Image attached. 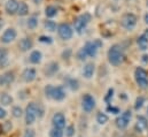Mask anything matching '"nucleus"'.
<instances>
[{"mask_svg": "<svg viewBox=\"0 0 148 137\" xmlns=\"http://www.w3.org/2000/svg\"><path fill=\"white\" fill-rule=\"evenodd\" d=\"M108 61L112 66H119L125 61V53L124 48L119 44L111 45L108 50Z\"/></svg>", "mask_w": 148, "mask_h": 137, "instance_id": "f257e3e1", "label": "nucleus"}, {"mask_svg": "<svg viewBox=\"0 0 148 137\" xmlns=\"http://www.w3.org/2000/svg\"><path fill=\"white\" fill-rule=\"evenodd\" d=\"M45 96L55 102H62L66 98V91L62 85L53 86L51 84L45 86Z\"/></svg>", "mask_w": 148, "mask_h": 137, "instance_id": "f03ea898", "label": "nucleus"}, {"mask_svg": "<svg viewBox=\"0 0 148 137\" xmlns=\"http://www.w3.org/2000/svg\"><path fill=\"white\" fill-rule=\"evenodd\" d=\"M37 109L38 104L36 103H29L27 105L25 112H24V120H25V125L27 126H31L35 123L36 119H37Z\"/></svg>", "mask_w": 148, "mask_h": 137, "instance_id": "7ed1b4c3", "label": "nucleus"}, {"mask_svg": "<svg viewBox=\"0 0 148 137\" xmlns=\"http://www.w3.org/2000/svg\"><path fill=\"white\" fill-rule=\"evenodd\" d=\"M90 21H91V14H88V13H84V14L79 15L78 17H76L74 21L75 31L80 35L84 31V29L86 28V26L88 24Z\"/></svg>", "mask_w": 148, "mask_h": 137, "instance_id": "20e7f679", "label": "nucleus"}, {"mask_svg": "<svg viewBox=\"0 0 148 137\" xmlns=\"http://www.w3.org/2000/svg\"><path fill=\"white\" fill-rule=\"evenodd\" d=\"M134 80L138 84V86L143 90L148 89V75L147 71L141 67H138L134 70Z\"/></svg>", "mask_w": 148, "mask_h": 137, "instance_id": "39448f33", "label": "nucleus"}, {"mask_svg": "<svg viewBox=\"0 0 148 137\" xmlns=\"http://www.w3.org/2000/svg\"><path fill=\"white\" fill-rule=\"evenodd\" d=\"M137 22H138V17L133 13H126V14L123 15L122 21H121V24H122V27L125 30L131 31L137 26Z\"/></svg>", "mask_w": 148, "mask_h": 137, "instance_id": "423d86ee", "label": "nucleus"}, {"mask_svg": "<svg viewBox=\"0 0 148 137\" xmlns=\"http://www.w3.org/2000/svg\"><path fill=\"white\" fill-rule=\"evenodd\" d=\"M131 118H132V112L130 109H126L125 112H123L116 120H115V123H116V127L118 129H125L130 121H131Z\"/></svg>", "mask_w": 148, "mask_h": 137, "instance_id": "0eeeda50", "label": "nucleus"}, {"mask_svg": "<svg viewBox=\"0 0 148 137\" xmlns=\"http://www.w3.org/2000/svg\"><path fill=\"white\" fill-rule=\"evenodd\" d=\"M101 46H102V42H101L100 39H95V40H93V42H87V43L85 44L84 48H85V51H86V53H87L88 57L94 58V57L97 55V53H98V50H99Z\"/></svg>", "mask_w": 148, "mask_h": 137, "instance_id": "6e6552de", "label": "nucleus"}, {"mask_svg": "<svg viewBox=\"0 0 148 137\" xmlns=\"http://www.w3.org/2000/svg\"><path fill=\"white\" fill-rule=\"evenodd\" d=\"M58 34L60 36L61 39L63 40H69L73 38L74 36V29L70 27V24L68 23H61L58 27Z\"/></svg>", "mask_w": 148, "mask_h": 137, "instance_id": "1a4fd4ad", "label": "nucleus"}, {"mask_svg": "<svg viewBox=\"0 0 148 137\" xmlns=\"http://www.w3.org/2000/svg\"><path fill=\"white\" fill-rule=\"evenodd\" d=\"M95 104H97L95 99H94V97L92 95L86 93V95L83 96V98H82V108H83L84 112H86V113L92 112L95 108Z\"/></svg>", "mask_w": 148, "mask_h": 137, "instance_id": "9d476101", "label": "nucleus"}, {"mask_svg": "<svg viewBox=\"0 0 148 137\" xmlns=\"http://www.w3.org/2000/svg\"><path fill=\"white\" fill-rule=\"evenodd\" d=\"M52 125L53 128H58V129H63L66 128V116L63 113L58 112L52 116Z\"/></svg>", "mask_w": 148, "mask_h": 137, "instance_id": "9b49d317", "label": "nucleus"}, {"mask_svg": "<svg viewBox=\"0 0 148 137\" xmlns=\"http://www.w3.org/2000/svg\"><path fill=\"white\" fill-rule=\"evenodd\" d=\"M16 36H17V33L14 28H8L3 31V34L1 36V42L3 44H9L16 39Z\"/></svg>", "mask_w": 148, "mask_h": 137, "instance_id": "f8f14e48", "label": "nucleus"}, {"mask_svg": "<svg viewBox=\"0 0 148 137\" xmlns=\"http://www.w3.org/2000/svg\"><path fill=\"white\" fill-rule=\"evenodd\" d=\"M134 129L137 133H145L148 130V121L147 119L143 115H138L137 118V122H136V126H134Z\"/></svg>", "mask_w": 148, "mask_h": 137, "instance_id": "ddd939ff", "label": "nucleus"}, {"mask_svg": "<svg viewBox=\"0 0 148 137\" xmlns=\"http://www.w3.org/2000/svg\"><path fill=\"white\" fill-rule=\"evenodd\" d=\"M15 80V74L13 71H6L0 75V86H7L12 84Z\"/></svg>", "mask_w": 148, "mask_h": 137, "instance_id": "4468645a", "label": "nucleus"}, {"mask_svg": "<svg viewBox=\"0 0 148 137\" xmlns=\"http://www.w3.org/2000/svg\"><path fill=\"white\" fill-rule=\"evenodd\" d=\"M18 1L17 0H7L5 3V10L8 15H14L17 14V9H18Z\"/></svg>", "mask_w": 148, "mask_h": 137, "instance_id": "2eb2a0df", "label": "nucleus"}, {"mask_svg": "<svg viewBox=\"0 0 148 137\" xmlns=\"http://www.w3.org/2000/svg\"><path fill=\"white\" fill-rule=\"evenodd\" d=\"M37 77V71L34 68H25L22 73V78L24 80V82L27 83H31L36 80Z\"/></svg>", "mask_w": 148, "mask_h": 137, "instance_id": "dca6fc26", "label": "nucleus"}, {"mask_svg": "<svg viewBox=\"0 0 148 137\" xmlns=\"http://www.w3.org/2000/svg\"><path fill=\"white\" fill-rule=\"evenodd\" d=\"M9 64V52L5 47H0V67L5 68Z\"/></svg>", "mask_w": 148, "mask_h": 137, "instance_id": "f3484780", "label": "nucleus"}, {"mask_svg": "<svg viewBox=\"0 0 148 137\" xmlns=\"http://www.w3.org/2000/svg\"><path fill=\"white\" fill-rule=\"evenodd\" d=\"M94 71H95V66H94V64L88 62V64H86V65L84 66V68H83V76H84L85 78L90 80V78L93 77Z\"/></svg>", "mask_w": 148, "mask_h": 137, "instance_id": "a211bd4d", "label": "nucleus"}, {"mask_svg": "<svg viewBox=\"0 0 148 137\" xmlns=\"http://www.w3.org/2000/svg\"><path fill=\"white\" fill-rule=\"evenodd\" d=\"M32 46H34L32 40H31L30 38H27V37H25V38H22V39L20 40V43H18V47H20V50H21L22 52H27V51L31 50Z\"/></svg>", "mask_w": 148, "mask_h": 137, "instance_id": "6ab92c4d", "label": "nucleus"}, {"mask_svg": "<svg viewBox=\"0 0 148 137\" xmlns=\"http://www.w3.org/2000/svg\"><path fill=\"white\" fill-rule=\"evenodd\" d=\"M41 59H42V54H41V52L38 51V50L32 51L31 54H30V58H29L30 62L34 64V65H38V64L41 61Z\"/></svg>", "mask_w": 148, "mask_h": 137, "instance_id": "aec40b11", "label": "nucleus"}, {"mask_svg": "<svg viewBox=\"0 0 148 137\" xmlns=\"http://www.w3.org/2000/svg\"><path fill=\"white\" fill-rule=\"evenodd\" d=\"M58 71H59V64L55 62V61L49 62L48 66H47V68H46V70H45V73H46L47 76H53V75L56 74Z\"/></svg>", "mask_w": 148, "mask_h": 137, "instance_id": "412c9836", "label": "nucleus"}, {"mask_svg": "<svg viewBox=\"0 0 148 137\" xmlns=\"http://www.w3.org/2000/svg\"><path fill=\"white\" fill-rule=\"evenodd\" d=\"M0 104L3 106H9L13 104V97L6 92H2L0 95Z\"/></svg>", "mask_w": 148, "mask_h": 137, "instance_id": "4be33fe9", "label": "nucleus"}, {"mask_svg": "<svg viewBox=\"0 0 148 137\" xmlns=\"http://www.w3.org/2000/svg\"><path fill=\"white\" fill-rule=\"evenodd\" d=\"M17 14L20 16H25L29 14V6L27 5V2L24 1H20L18 3V9H17Z\"/></svg>", "mask_w": 148, "mask_h": 137, "instance_id": "5701e85b", "label": "nucleus"}, {"mask_svg": "<svg viewBox=\"0 0 148 137\" xmlns=\"http://www.w3.org/2000/svg\"><path fill=\"white\" fill-rule=\"evenodd\" d=\"M137 45H138L139 50H141V51H146L148 48V40L145 38L144 35L143 36H139L137 38Z\"/></svg>", "mask_w": 148, "mask_h": 137, "instance_id": "b1692460", "label": "nucleus"}, {"mask_svg": "<svg viewBox=\"0 0 148 137\" xmlns=\"http://www.w3.org/2000/svg\"><path fill=\"white\" fill-rule=\"evenodd\" d=\"M66 84H67V86H69L73 91H77V90L79 89V82H78L77 80H75V78H67Z\"/></svg>", "mask_w": 148, "mask_h": 137, "instance_id": "393cba45", "label": "nucleus"}, {"mask_svg": "<svg viewBox=\"0 0 148 137\" xmlns=\"http://www.w3.org/2000/svg\"><path fill=\"white\" fill-rule=\"evenodd\" d=\"M45 14H46V16L47 17H54L56 14H58V8L55 7V6H52V5H49V6H47L46 8H45Z\"/></svg>", "mask_w": 148, "mask_h": 137, "instance_id": "a878e982", "label": "nucleus"}, {"mask_svg": "<svg viewBox=\"0 0 148 137\" xmlns=\"http://www.w3.org/2000/svg\"><path fill=\"white\" fill-rule=\"evenodd\" d=\"M108 115L107 114H105V113H102V112H99L98 114H97V122L99 123V125H101V126H103V125H106L107 122H108Z\"/></svg>", "mask_w": 148, "mask_h": 137, "instance_id": "bb28decb", "label": "nucleus"}, {"mask_svg": "<svg viewBox=\"0 0 148 137\" xmlns=\"http://www.w3.org/2000/svg\"><path fill=\"white\" fill-rule=\"evenodd\" d=\"M44 27H45V29H46L47 31H49V33H53V31L56 30V23H55L54 21H52V20H47V21H45Z\"/></svg>", "mask_w": 148, "mask_h": 137, "instance_id": "cd10ccee", "label": "nucleus"}, {"mask_svg": "<svg viewBox=\"0 0 148 137\" xmlns=\"http://www.w3.org/2000/svg\"><path fill=\"white\" fill-rule=\"evenodd\" d=\"M38 26V19L36 16H30L27 21V27L29 29H36V27Z\"/></svg>", "mask_w": 148, "mask_h": 137, "instance_id": "c85d7f7f", "label": "nucleus"}, {"mask_svg": "<svg viewBox=\"0 0 148 137\" xmlns=\"http://www.w3.org/2000/svg\"><path fill=\"white\" fill-rule=\"evenodd\" d=\"M23 109L20 107V106H14L13 108H12V115L14 116V118H16V119H20L22 115H23Z\"/></svg>", "mask_w": 148, "mask_h": 137, "instance_id": "c756f323", "label": "nucleus"}, {"mask_svg": "<svg viewBox=\"0 0 148 137\" xmlns=\"http://www.w3.org/2000/svg\"><path fill=\"white\" fill-rule=\"evenodd\" d=\"M145 102H146V98H145V97H143V96L138 97V98L136 99V103H134V109H136V111L141 109L143 106H144V104H145Z\"/></svg>", "mask_w": 148, "mask_h": 137, "instance_id": "7c9ffc66", "label": "nucleus"}, {"mask_svg": "<svg viewBox=\"0 0 148 137\" xmlns=\"http://www.w3.org/2000/svg\"><path fill=\"white\" fill-rule=\"evenodd\" d=\"M63 130L62 129H58V128H52L49 130V137H63Z\"/></svg>", "mask_w": 148, "mask_h": 137, "instance_id": "2f4dec72", "label": "nucleus"}, {"mask_svg": "<svg viewBox=\"0 0 148 137\" xmlns=\"http://www.w3.org/2000/svg\"><path fill=\"white\" fill-rule=\"evenodd\" d=\"M87 53H86V51H85V48L83 47V48H80L78 52H77V59L79 60V61H85L86 59H87Z\"/></svg>", "mask_w": 148, "mask_h": 137, "instance_id": "473e14b6", "label": "nucleus"}, {"mask_svg": "<svg viewBox=\"0 0 148 137\" xmlns=\"http://www.w3.org/2000/svg\"><path fill=\"white\" fill-rule=\"evenodd\" d=\"M75 133H76V130H75L74 126L70 125V126H67V127H66V131H64L66 137H74Z\"/></svg>", "mask_w": 148, "mask_h": 137, "instance_id": "72a5a7b5", "label": "nucleus"}, {"mask_svg": "<svg viewBox=\"0 0 148 137\" xmlns=\"http://www.w3.org/2000/svg\"><path fill=\"white\" fill-rule=\"evenodd\" d=\"M39 42L40 43H44V44H52L53 43V39L49 36H40L39 37Z\"/></svg>", "mask_w": 148, "mask_h": 137, "instance_id": "f704fd0d", "label": "nucleus"}, {"mask_svg": "<svg viewBox=\"0 0 148 137\" xmlns=\"http://www.w3.org/2000/svg\"><path fill=\"white\" fill-rule=\"evenodd\" d=\"M112 97H114V89L110 88V89L108 90L107 95L105 96V102H106L107 104H109L111 102V99H112Z\"/></svg>", "mask_w": 148, "mask_h": 137, "instance_id": "c9c22d12", "label": "nucleus"}, {"mask_svg": "<svg viewBox=\"0 0 148 137\" xmlns=\"http://www.w3.org/2000/svg\"><path fill=\"white\" fill-rule=\"evenodd\" d=\"M23 137H36V133H35V130H34V129L28 128V129H25V130H24V133H23Z\"/></svg>", "mask_w": 148, "mask_h": 137, "instance_id": "e433bc0d", "label": "nucleus"}, {"mask_svg": "<svg viewBox=\"0 0 148 137\" xmlns=\"http://www.w3.org/2000/svg\"><path fill=\"white\" fill-rule=\"evenodd\" d=\"M107 112H109V113H111V114H118V113H119V108L109 105V106L107 107Z\"/></svg>", "mask_w": 148, "mask_h": 137, "instance_id": "4c0bfd02", "label": "nucleus"}, {"mask_svg": "<svg viewBox=\"0 0 148 137\" xmlns=\"http://www.w3.org/2000/svg\"><path fill=\"white\" fill-rule=\"evenodd\" d=\"M3 130L6 131V133H8V131H10L12 130V128H13V126H12V123H10V121H6V122H3Z\"/></svg>", "mask_w": 148, "mask_h": 137, "instance_id": "58836bf2", "label": "nucleus"}, {"mask_svg": "<svg viewBox=\"0 0 148 137\" xmlns=\"http://www.w3.org/2000/svg\"><path fill=\"white\" fill-rule=\"evenodd\" d=\"M6 116H7V111L0 106V120L6 119Z\"/></svg>", "mask_w": 148, "mask_h": 137, "instance_id": "ea45409f", "label": "nucleus"}, {"mask_svg": "<svg viewBox=\"0 0 148 137\" xmlns=\"http://www.w3.org/2000/svg\"><path fill=\"white\" fill-rule=\"evenodd\" d=\"M70 54H71V50H67V52H66V51L63 52L62 57H63V59H68V58L70 57Z\"/></svg>", "mask_w": 148, "mask_h": 137, "instance_id": "a19ab883", "label": "nucleus"}, {"mask_svg": "<svg viewBox=\"0 0 148 137\" xmlns=\"http://www.w3.org/2000/svg\"><path fill=\"white\" fill-rule=\"evenodd\" d=\"M143 61L147 64L148 62V55H144V57H143Z\"/></svg>", "mask_w": 148, "mask_h": 137, "instance_id": "79ce46f5", "label": "nucleus"}, {"mask_svg": "<svg viewBox=\"0 0 148 137\" xmlns=\"http://www.w3.org/2000/svg\"><path fill=\"white\" fill-rule=\"evenodd\" d=\"M144 36H145V38H146V39L148 40V29H146V30H145V33H144Z\"/></svg>", "mask_w": 148, "mask_h": 137, "instance_id": "37998d69", "label": "nucleus"}, {"mask_svg": "<svg viewBox=\"0 0 148 137\" xmlns=\"http://www.w3.org/2000/svg\"><path fill=\"white\" fill-rule=\"evenodd\" d=\"M32 1H34V2L36 3V5H38V3H40V2L42 1V0H32Z\"/></svg>", "mask_w": 148, "mask_h": 137, "instance_id": "c03bdc74", "label": "nucleus"}, {"mask_svg": "<svg viewBox=\"0 0 148 137\" xmlns=\"http://www.w3.org/2000/svg\"><path fill=\"white\" fill-rule=\"evenodd\" d=\"M145 22L148 24V14H146V15H145Z\"/></svg>", "mask_w": 148, "mask_h": 137, "instance_id": "a18cd8bd", "label": "nucleus"}, {"mask_svg": "<svg viewBox=\"0 0 148 137\" xmlns=\"http://www.w3.org/2000/svg\"><path fill=\"white\" fill-rule=\"evenodd\" d=\"M147 116H148V107H147Z\"/></svg>", "mask_w": 148, "mask_h": 137, "instance_id": "49530a36", "label": "nucleus"}, {"mask_svg": "<svg viewBox=\"0 0 148 137\" xmlns=\"http://www.w3.org/2000/svg\"><path fill=\"white\" fill-rule=\"evenodd\" d=\"M147 3H148V1H147Z\"/></svg>", "mask_w": 148, "mask_h": 137, "instance_id": "de8ad7c7", "label": "nucleus"}]
</instances>
